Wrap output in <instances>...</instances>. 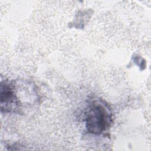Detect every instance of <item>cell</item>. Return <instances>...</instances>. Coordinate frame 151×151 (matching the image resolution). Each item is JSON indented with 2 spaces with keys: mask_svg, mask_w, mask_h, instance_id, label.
I'll return each instance as SVG.
<instances>
[{
  "mask_svg": "<svg viewBox=\"0 0 151 151\" xmlns=\"http://www.w3.org/2000/svg\"><path fill=\"white\" fill-rule=\"evenodd\" d=\"M15 90V86L11 83L1 82L0 99L2 112H16L20 109L21 103Z\"/></svg>",
  "mask_w": 151,
  "mask_h": 151,
  "instance_id": "2",
  "label": "cell"
},
{
  "mask_svg": "<svg viewBox=\"0 0 151 151\" xmlns=\"http://www.w3.org/2000/svg\"><path fill=\"white\" fill-rule=\"evenodd\" d=\"M111 122V111L103 101L96 100L89 104L85 116L86 127L88 133L101 134L109 129Z\"/></svg>",
  "mask_w": 151,
  "mask_h": 151,
  "instance_id": "1",
  "label": "cell"
}]
</instances>
